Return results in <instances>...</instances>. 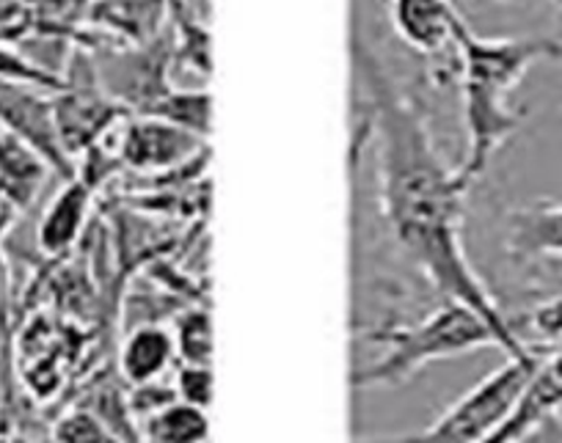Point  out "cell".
Listing matches in <instances>:
<instances>
[{
  "mask_svg": "<svg viewBox=\"0 0 562 443\" xmlns=\"http://www.w3.org/2000/svg\"><path fill=\"white\" fill-rule=\"evenodd\" d=\"M458 9L450 0H392L394 31L405 45L425 56H436L452 45V23Z\"/></svg>",
  "mask_w": 562,
  "mask_h": 443,
  "instance_id": "11",
  "label": "cell"
},
{
  "mask_svg": "<svg viewBox=\"0 0 562 443\" xmlns=\"http://www.w3.org/2000/svg\"><path fill=\"white\" fill-rule=\"evenodd\" d=\"M210 149L207 140L155 116H127L119 135V160L133 174H169Z\"/></svg>",
  "mask_w": 562,
  "mask_h": 443,
  "instance_id": "7",
  "label": "cell"
},
{
  "mask_svg": "<svg viewBox=\"0 0 562 443\" xmlns=\"http://www.w3.org/2000/svg\"><path fill=\"white\" fill-rule=\"evenodd\" d=\"M0 78L18 80V83L40 86V89H45V91H58L64 83L61 75L50 72V69L36 67V64H31L29 58H23L18 50H12L9 45H3V42H0Z\"/></svg>",
  "mask_w": 562,
  "mask_h": 443,
  "instance_id": "18",
  "label": "cell"
},
{
  "mask_svg": "<svg viewBox=\"0 0 562 443\" xmlns=\"http://www.w3.org/2000/svg\"><path fill=\"white\" fill-rule=\"evenodd\" d=\"M138 430L140 441L147 443H207V410L175 399L140 419Z\"/></svg>",
  "mask_w": 562,
  "mask_h": 443,
  "instance_id": "14",
  "label": "cell"
},
{
  "mask_svg": "<svg viewBox=\"0 0 562 443\" xmlns=\"http://www.w3.org/2000/svg\"><path fill=\"white\" fill-rule=\"evenodd\" d=\"M452 47L461 61L463 122H467V158L458 166L469 188L485 174L499 146L521 127L527 111L510 105V94L529 67L562 58V45L549 36H477L458 14L452 23Z\"/></svg>",
  "mask_w": 562,
  "mask_h": 443,
  "instance_id": "2",
  "label": "cell"
},
{
  "mask_svg": "<svg viewBox=\"0 0 562 443\" xmlns=\"http://www.w3.org/2000/svg\"><path fill=\"white\" fill-rule=\"evenodd\" d=\"M50 166L45 163L34 146L0 129V202L20 213L29 209L40 196Z\"/></svg>",
  "mask_w": 562,
  "mask_h": 443,
  "instance_id": "12",
  "label": "cell"
},
{
  "mask_svg": "<svg viewBox=\"0 0 562 443\" xmlns=\"http://www.w3.org/2000/svg\"><path fill=\"white\" fill-rule=\"evenodd\" d=\"M140 116L164 118V122L188 129V133L207 140L210 124H213V96H210L207 89H171L169 94L160 96V100L155 102L147 113H140Z\"/></svg>",
  "mask_w": 562,
  "mask_h": 443,
  "instance_id": "15",
  "label": "cell"
},
{
  "mask_svg": "<svg viewBox=\"0 0 562 443\" xmlns=\"http://www.w3.org/2000/svg\"><path fill=\"white\" fill-rule=\"evenodd\" d=\"M94 58L100 83L108 94L127 107L130 116L147 113L160 96L169 94V75L175 67V34H158L155 39L140 42V45L86 47Z\"/></svg>",
  "mask_w": 562,
  "mask_h": 443,
  "instance_id": "6",
  "label": "cell"
},
{
  "mask_svg": "<svg viewBox=\"0 0 562 443\" xmlns=\"http://www.w3.org/2000/svg\"><path fill=\"white\" fill-rule=\"evenodd\" d=\"M540 355L543 353H532L527 359H507L499 370L491 372L461 399H456L428 430L414 432V435L372 438V441L353 443H483L507 413L524 383L529 380Z\"/></svg>",
  "mask_w": 562,
  "mask_h": 443,
  "instance_id": "4",
  "label": "cell"
},
{
  "mask_svg": "<svg viewBox=\"0 0 562 443\" xmlns=\"http://www.w3.org/2000/svg\"><path fill=\"white\" fill-rule=\"evenodd\" d=\"M562 416V344L546 350L529 380L483 443H529Z\"/></svg>",
  "mask_w": 562,
  "mask_h": 443,
  "instance_id": "8",
  "label": "cell"
},
{
  "mask_svg": "<svg viewBox=\"0 0 562 443\" xmlns=\"http://www.w3.org/2000/svg\"><path fill=\"white\" fill-rule=\"evenodd\" d=\"M367 342L381 344L383 353L372 364L359 366L353 372L356 388L400 386L411 380L419 370L434 361L456 359V355L474 353L480 348H499V337L494 328L461 304L445 300L436 311L414 326L383 328L367 333Z\"/></svg>",
  "mask_w": 562,
  "mask_h": 443,
  "instance_id": "3",
  "label": "cell"
},
{
  "mask_svg": "<svg viewBox=\"0 0 562 443\" xmlns=\"http://www.w3.org/2000/svg\"><path fill=\"white\" fill-rule=\"evenodd\" d=\"M350 53L364 89L367 129L375 144L383 218L397 246L441 298L467 306L494 328L507 359L543 353L524 342L463 251V202L472 188L458 169L445 163L425 113L361 36H353Z\"/></svg>",
  "mask_w": 562,
  "mask_h": 443,
  "instance_id": "1",
  "label": "cell"
},
{
  "mask_svg": "<svg viewBox=\"0 0 562 443\" xmlns=\"http://www.w3.org/2000/svg\"><path fill=\"white\" fill-rule=\"evenodd\" d=\"M175 348L180 364H213V317L204 306H188L175 317Z\"/></svg>",
  "mask_w": 562,
  "mask_h": 443,
  "instance_id": "16",
  "label": "cell"
},
{
  "mask_svg": "<svg viewBox=\"0 0 562 443\" xmlns=\"http://www.w3.org/2000/svg\"><path fill=\"white\" fill-rule=\"evenodd\" d=\"M175 391L182 402L207 410L210 399H213V370L199 364H180L175 375Z\"/></svg>",
  "mask_w": 562,
  "mask_h": 443,
  "instance_id": "19",
  "label": "cell"
},
{
  "mask_svg": "<svg viewBox=\"0 0 562 443\" xmlns=\"http://www.w3.org/2000/svg\"><path fill=\"white\" fill-rule=\"evenodd\" d=\"M53 441L56 443H122V438L108 427L102 416L86 405H75L67 413L58 416L53 424Z\"/></svg>",
  "mask_w": 562,
  "mask_h": 443,
  "instance_id": "17",
  "label": "cell"
},
{
  "mask_svg": "<svg viewBox=\"0 0 562 443\" xmlns=\"http://www.w3.org/2000/svg\"><path fill=\"white\" fill-rule=\"evenodd\" d=\"M61 80V89L53 91V118L64 152L78 163L80 155L102 144V138L130 113L100 83L94 58L86 47L78 45L69 53Z\"/></svg>",
  "mask_w": 562,
  "mask_h": 443,
  "instance_id": "5",
  "label": "cell"
},
{
  "mask_svg": "<svg viewBox=\"0 0 562 443\" xmlns=\"http://www.w3.org/2000/svg\"><path fill=\"white\" fill-rule=\"evenodd\" d=\"M510 248L521 257H562V204L513 209Z\"/></svg>",
  "mask_w": 562,
  "mask_h": 443,
  "instance_id": "13",
  "label": "cell"
},
{
  "mask_svg": "<svg viewBox=\"0 0 562 443\" xmlns=\"http://www.w3.org/2000/svg\"><path fill=\"white\" fill-rule=\"evenodd\" d=\"M94 193V188L86 180H80L78 174L72 180H64V188L47 204L45 215L40 220V229H36V242H40L45 257L61 259L78 246L86 231V224H89Z\"/></svg>",
  "mask_w": 562,
  "mask_h": 443,
  "instance_id": "9",
  "label": "cell"
},
{
  "mask_svg": "<svg viewBox=\"0 0 562 443\" xmlns=\"http://www.w3.org/2000/svg\"><path fill=\"white\" fill-rule=\"evenodd\" d=\"M177 361L175 333L164 322H140L124 337L119 348V377L133 386H147V383L164 380L166 372Z\"/></svg>",
  "mask_w": 562,
  "mask_h": 443,
  "instance_id": "10",
  "label": "cell"
}]
</instances>
